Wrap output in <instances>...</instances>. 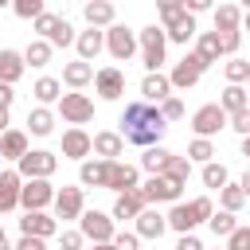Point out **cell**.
<instances>
[{"label": "cell", "mask_w": 250, "mask_h": 250, "mask_svg": "<svg viewBox=\"0 0 250 250\" xmlns=\"http://www.w3.org/2000/svg\"><path fill=\"white\" fill-rule=\"evenodd\" d=\"M164 129H168V125H164L160 109L148 105V102H129L125 113H121V141H129V145L156 148L160 137H164Z\"/></svg>", "instance_id": "obj_1"}, {"label": "cell", "mask_w": 250, "mask_h": 250, "mask_svg": "<svg viewBox=\"0 0 250 250\" xmlns=\"http://www.w3.org/2000/svg\"><path fill=\"white\" fill-rule=\"evenodd\" d=\"M211 211H215L211 199H207V195H195V199H188V203H172L164 219H168V227H172L176 234H191L199 223L211 219Z\"/></svg>", "instance_id": "obj_2"}, {"label": "cell", "mask_w": 250, "mask_h": 250, "mask_svg": "<svg viewBox=\"0 0 250 250\" xmlns=\"http://www.w3.org/2000/svg\"><path fill=\"white\" fill-rule=\"evenodd\" d=\"M137 51H141V62L148 66V74H160L164 66V55H168V39H164V27L148 23L137 31Z\"/></svg>", "instance_id": "obj_3"}, {"label": "cell", "mask_w": 250, "mask_h": 250, "mask_svg": "<svg viewBox=\"0 0 250 250\" xmlns=\"http://www.w3.org/2000/svg\"><path fill=\"white\" fill-rule=\"evenodd\" d=\"M55 168H59V156H55V152H47V148H27V156H23V160H16L20 180H51V176H55Z\"/></svg>", "instance_id": "obj_4"}, {"label": "cell", "mask_w": 250, "mask_h": 250, "mask_svg": "<svg viewBox=\"0 0 250 250\" xmlns=\"http://www.w3.org/2000/svg\"><path fill=\"white\" fill-rule=\"evenodd\" d=\"M59 113H62V121H66L70 129H82V125L94 117V98L82 94V90H70V94L59 98Z\"/></svg>", "instance_id": "obj_5"}, {"label": "cell", "mask_w": 250, "mask_h": 250, "mask_svg": "<svg viewBox=\"0 0 250 250\" xmlns=\"http://www.w3.org/2000/svg\"><path fill=\"white\" fill-rule=\"evenodd\" d=\"M78 234L90 238L94 246H102V242H113L117 227H113V219H109L105 211H82V219H78Z\"/></svg>", "instance_id": "obj_6"}, {"label": "cell", "mask_w": 250, "mask_h": 250, "mask_svg": "<svg viewBox=\"0 0 250 250\" xmlns=\"http://www.w3.org/2000/svg\"><path fill=\"white\" fill-rule=\"evenodd\" d=\"M105 51H109L113 62H129V59L137 55V31H129L125 23L105 27Z\"/></svg>", "instance_id": "obj_7"}, {"label": "cell", "mask_w": 250, "mask_h": 250, "mask_svg": "<svg viewBox=\"0 0 250 250\" xmlns=\"http://www.w3.org/2000/svg\"><path fill=\"white\" fill-rule=\"evenodd\" d=\"M141 195H145V203H184V184H176L168 176H148L141 184Z\"/></svg>", "instance_id": "obj_8"}, {"label": "cell", "mask_w": 250, "mask_h": 250, "mask_svg": "<svg viewBox=\"0 0 250 250\" xmlns=\"http://www.w3.org/2000/svg\"><path fill=\"white\" fill-rule=\"evenodd\" d=\"M191 129H195V137H199V141H211L219 129H227V113L219 109V102L199 105V109L191 113Z\"/></svg>", "instance_id": "obj_9"}, {"label": "cell", "mask_w": 250, "mask_h": 250, "mask_svg": "<svg viewBox=\"0 0 250 250\" xmlns=\"http://www.w3.org/2000/svg\"><path fill=\"white\" fill-rule=\"evenodd\" d=\"M55 203V184L51 180H23L20 188V207L23 211H47Z\"/></svg>", "instance_id": "obj_10"}, {"label": "cell", "mask_w": 250, "mask_h": 250, "mask_svg": "<svg viewBox=\"0 0 250 250\" xmlns=\"http://www.w3.org/2000/svg\"><path fill=\"white\" fill-rule=\"evenodd\" d=\"M203 70H207V62L191 51V55H184L176 66H172V74H168V82H172V90H191L199 78H203Z\"/></svg>", "instance_id": "obj_11"}, {"label": "cell", "mask_w": 250, "mask_h": 250, "mask_svg": "<svg viewBox=\"0 0 250 250\" xmlns=\"http://www.w3.org/2000/svg\"><path fill=\"white\" fill-rule=\"evenodd\" d=\"M82 211H86L82 188H70V184H62V188L55 191V223H59V219H62V223H70V219H82Z\"/></svg>", "instance_id": "obj_12"}, {"label": "cell", "mask_w": 250, "mask_h": 250, "mask_svg": "<svg viewBox=\"0 0 250 250\" xmlns=\"http://www.w3.org/2000/svg\"><path fill=\"white\" fill-rule=\"evenodd\" d=\"M94 90H98V98L117 102L125 94V74L117 66H102V70H94Z\"/></svg>", "instance_id": "obj_13"}, {"label": "cell", "mask_w": 250, "mask_h": 250, "mask_svg": "<svg viewBox=\"0 0 250 250\" xmlns=\"http://www.w3.org/2000/svg\"><path fill=\"white\" fill-rule=\"evenodd\" d=\"M137 188H141V176H137V168H133V164H121V160H113V164H109L105 191H113V195H125V191H137Z\"/></svg>", "instance_id": "obj_14"}, {"label": "cell", "mask_w": 250, "mask_h": 250, "mask_svg": "<svg viewBox=\"0 0 250 250\" xmlns=\"http://www.w3.org/2000/svg\"><path fill=\"white\" fill-rule=\"evenodd\" d=\"M55 230H59V223L47 211H23V219H20V234H27V238H51Z\"/></svg>", "instance_id": "obj_15"}, {"label": "cell", "mask_w": 250, "mask_h": 250, "mask_svg": "<svg viewBox=\"0 0 250 250\" xmlns=\"http://www.w3.org/2000/svg\"><path fill=\"white\" fill-rule=\"evenodd\" d=\"M90 152H94V141H90V133L86 129H66L62 133V156L66 160H90Z\"/></svg>", "instance_id": "obj_16"}, {"label": "cell", "mask_w": 250, "mask_h": 250, "mask_svg": "<svg viewBox=\"0 0 250 250\" xmlns=\"http://www.w3.org/2000/svg\"><path fill=\"white\" fill-rule=\"evenodd\" d=\"M109 164L113 160H82L78 164V184L82 188H105V180H109Z\"/></svg>", "instance_id": "obj_17"}, {"label": "cell", "mask_w": 250, "mask_h": 250, "mask_svg": "<svg viewBox=\"0 0 250 250\" xmlns=\"http://www.w3.org/2000/svg\"><path fill=\"white\" fill-rule=\"evenodd\" d=\"M168 230V219H164V211H156V207H145L141 215H137V238H160Z\"/></svg>", "instance_id": "obj_18"}, {"label": "cell", "mask_w": 250, "mask_h": 250, "mask_svg": "<svg viewBox=\"0 0 250 250\" xmlns=\"http://www.w3.org/2000/svg\"><path fill=\"white\" fill-rule=\"evenodd\" d=\"M82 16H86V23L98 31V27H113L117 23V8L109 4V0H90L86 8H82Z\"/></svg>", "instance_id": "obj_19"}, {"label": "cell", "mask_w": 250, "mask_h": 250, "mask_svg": "<svg viewBox=\"0 0 250 250\" xmlns=\"http://www.w3.org/2000/svg\"><path fill=\"white\" fill-rule=\"evenodd\" d=\"M90 141H94V156H98V160H117L121 148H125L121 133H113V129H102V133H94Z\"/></svg>", "instance_id": "obj_20"}, {"label": "cell", "mask_w": 250, "mask_h": 250, "mask_svg": "<svg viewBox=\"0 0 250 250\" xmlns=\"http://www.w3.org/2000/svg\"><path fill=\"white\" fill-rule=\"evenodd\" d=\"M145 207H148V203H145V195H141V188H137V191H125V195H117V199H113L109 219H121V223H125V219H137Z\"/></svg>", "instance_id": "obj_21"}, {"label": "cell", "mask_w": 250, "mask_h": 250, "mask_svg": "<svg viewBox=\"0 0 250 250\" xmlns=\"http://www.w3.org/2000/svg\"><path fill=\"white\" fill-rule=\"evenodd\" d=\"M195 31H199V27H195V16H188V12L176 16L172 23H164V39H168V43H184V47H188V43L195 39Z\"/></svg>", "instance_id": "obj_22"}, {"label": "cell", "mask_w": 250, "mask_h": 250, "mask_svg": "<svg viewBox=\"0 0 250 250\" xmlns=\"http://www.w3.org/2000/svg\"><path fill=\"white\" fill-rule=\"evenodd\" d=\"M74 51H78V59L82 62H90V59H98L102 51H105V31H78V39H74Z\"/></svg>", "instance_id": "obj_23"}, {"label": "cell", "mask_w": 250, "mask_h": 250, "mask_svg": "<svg viewBox=\"0 0 250 250\" xmlns=\"http://www.w3.org/2000/svg\"><path fill=\"white\" fill-rule=\"evenodd\" d=\"M59 82H66L70 90H82V86L94 82V66L82 62V59H70V62H62V78Z\"/></svg>", "instance_id": "obj_24"}, {"label": "cell", "mask_w": 250, "mask_h": 250, "mask_svg": "<svg viewBox=\"0 0 250 250\" xmlns=\"http://www.w3.org/2000/svg\"><path fill=\"white\" fill-rule=\"evenodd\" d=\"M141 94H145L148 105H160L164 98H172V82H168V74H145V78H141Z\"/></svg>", "instance_id": "obj_25"}, {"label": "cell", "mask_w": 250, "mask_h": 250, "mask_svg": "<svg viewBox=\"0 0 250 250\" xmlns=\"http://www.w3.org/2000/svg\"><path fill=\"white\" fill-rule=\"evenodd\" d=\"M27 70V62H23V51H12V47H4L0 51V82L4 86H12L20 74Z\"/></svg>", "instance_id": "obj_26"}, {"label": "cell", "mask_w": 250, "mask_h": 250, "mask_svg": "<svg viewBox=\"0 0 250 250\" xmlns=\"http://www.w3.org/2000/svg\"><path fill=\"white\" fill-rule=\"evenodd\" d=\"M20 188H23V180H20L16 168H12V172H0V211L20 207Z\"/></svg>", "instance_id": "obj_27"}, {"label": "cell", "mask_w": 250, "mask_h": 250, "mask_svg": "<svg viewBox=\"0 0 250 250\" xmlns=\"http://www.w3.org/2000/svg\"><path fill=\"white\" fill-rule=\"evenodd\" d=\"M23 156H27V133L8 129L0 137V160H23Z\"/></svg>", "instance_id": "obj_28"}, {"label": "cell", "mask_w": 250, "mask_h": 250, "mask_svg": "<svg viewBox=\"0 0 250 250\" xmlns=\"http://www.w3.org/2000/svg\"><path fill=\"white\" fill-rule=\"evenodd\" d=\"M215 16V31H242V8L238 4H219L211 8Z\"/></svg>", "instance_id": "obj_29"}, {"label": "cell", "mask_w": 250, "mask_h": 250, "mask_svg": "<svg viewBox=\"0 0 250 250\" xmlns=\"http://www.w3.org/2000/svg\"><path fill=\"white\" fill-rule=\"evenodd\" d=\"M51 129H55V113H51L47 105H35V109L27 113V133H31V137H51Z\"/></svg>", "instance_id": "obj_30"}, {"label": "cell", "mask_w": 250, "mask_h": 250, "mask_svg": "<svg viewBox=\"0 0 250 250\" xmlns=\"http://www.w3.org/2000/svg\"><path fill=\"white\" fill-rule=\"evenodd\" d=\"M51 51H55V47H51L47 39H31V43L23 47V62L35 66V70H43V66L51 62Z\"/></svg>", "instance_id": "obj_31"}, {"label": "cell", "mask_w": 250, "mask_h": 250, "mask_svg": "<svg viewBox=\"0 0 250 250\" xmlns=\"http://www.w3.org/2000/svg\"><path fill=\"white\" fill-rule=\"evenodd\" d=\"M31 94H35V102H39V105H51V102H59V98H62V82H59V78H51V74H43V78L31 86Z\"/></svg>", "instance_id": "obj_32"}, {"label": "cell", "mask_w": 250, "mask_h": 250, "mask_svg": "<svg viewBox=\"0 0 250 250\" xmlns=\"http://www.w3.org/2000/svg\"><path fill=\"white\" fill-rule=\"evenodd\" d=\"M195 55H199L207 66L219 62V55H223V51H219V35H215V31H199V35H195Z\"/></svg>", "instance_id": "obj_33"}, {"label": "cell", "mask_w": 250, "mask_h": 250, "mask_svg": "<svg viewBox=\"0 0 250 250\" xmlns=\"http://www.w3.org/2000/svg\"><path fill=\"white\" fill-rule=\"evenodd\" d=\"M219 109L230 117V113H238V109H250V102H246V90L242 86H227L223 94H219Z\"/></svg>", "instance_id": "obj_34"}, {"label": "cell", "mask_w": 250, "mask_h": 250, "mask_svg": "<svg viewBox=\"0 0 250 250\" xmlns=\"http://www.w3.org/2000/svg\"><path fill=\"white\" fill-rule=\"evenodd\" d=\"M168 160H172V152H168L164 145H156V148H145V156H141V168H145L148 176H160Z\"/></svg>", "instance_id": "obj_35"}, {"label": "cell", "mask_w": 250, "mask_h": 250, "mask_svg": "<svg viewBox=\"0 0 250 250\" xmlns=\"http://www.w3.org/2000/svg\"><path fill=\"white\" fill-rule=\"evenodd\" d=\"M223 74H227V86H242V82L250 78V62L234 55V59H227V62H223Z\"/></svg>", "instance_id": "obj_36"}, {"label": "cell", "mask_w": 250, "mask_h": 250, "mask_svg": "<svg viewBox=\"0 0 250 250\" xmlns=\"http://www.w3.org/2000/svg\"><path fill=\"white\" fill-rule=\"evenodd\" d=\"M203 184L207 188H215V191H223L227 184H230V176H227V164H219V160H211V164H203Z\"/></svg>", "instance_id": "obj_37"}, {"label": "cell", "mask_w": 250, "mask_h": 250, "mask_svg": "<svg viewBox=\"0 0 250 250\" xmlns=\"http://www.w3.org/2000/svg\"><path fill=\"white\" fill-rule=\"evenodd\" d=\"M219 203H223V211H230V215H238V211L246 207V191H242L238 184H227V188L219 191Z\"/></svg>", "instance_id": "obj_38"}, {"label": "cell", "mask_w": 250, "mask_h": 250, "mask_svg": "<svg viewBox=\"0 0 250 250\" xmlns=\"http://www.w3.org/2000/svg\"><path fill=\"white\" fill-rule=\"evenodd\" d=\"M207 227H211V234H215V238H230V230L238 227V219H234L230 211H211Z\"/></svg>", "instance_id": "obj_39"}, {"label": "cell", "mask_w": 250, "mask_h": 250, "mask_svg": "<svg viewBox=\"0 0 250 250\" xmlns=\"http://www.w3.org/2000/svg\"><path fill=\"white\" fill-rule=\"evenodd\" d=\"M160 176H168V180H176V184H188V176H191V160L172 152V160L164 164V172H160Z\"/></svg>", "instance_id": "obj_40"}, {"label": "cell", "mask_w": 250, "mask_h": 250, "mask_svg": "<svg viewBox=\"0 0 250 250\" xmlns=\"http://www.w3.org/2000/svg\"><path fill=\"white\" fill-rule=\"evenodd\" d=\"M188 160H195V164H211V160H215V145L195 137V141L188 145Z\"/></svg>", "instance_id": "obj_41"}, {"label": "cell", "mask_w": 250, "mask_h": 250, "mask_svg": "<svg viewBox=\"0 0 250 250\" xmlns=\"http://www.w3.org/2000/svg\"><path fill=\"white\" fill-rule=\"evenodd\" d=\"M12 12H16L20 20H31V23H35L47 8H43V0H16V4H12Z\"/></svg>", "instance_id": "obj_42"}, {"label": "cell", "mask_w": 250, "mask_h": 250, "mask_svg": "<svg viewBox=\"0 0 250 250\" xmlns=\"http://www.w3.org/2000/svg\"><path fill=\"white\" fill-rule=\"evenodd\" d=\"M78 39V31L70 27V20H59V27H55V35H51V47H70Z\"/></svg>", "instance_id": "obj_43"}, {"label": "cell", "mask_w": 250, "mask_h": 250, "mask_svg": "<svg viewBox=\"0 0 250 250\" xmlns=\"http://www.w3.org/2000/svg\"><path fill=\"white\" fill-rule=\"evenodd\" d=\"M156 109H160V117H164V125H168V121H180V117H184V102H180L176 94H172V98H164V102H160Z\"/></svg>", "instance_id": "obj_44"}, {"label": "cell", "mask_w": 250, "mask_h": 250, "mask_svg": "<svg viewBox=\"0 0 250 250\" xmlns=\"http://www.w3.org/2000/svg\"><path fill=\"white\" fill-rule=\"evenodd\" d=\"M59 20H62V16H55V12H43V16L35 20V31H39V39H47V43H51V35H55Z\"/></svg>", "instance_id": "obj_45"}, {"label": "cell", "mask_w": 250, "mask_h": 250, "mask_svg": "<svg viewBox=\"0 0 250 250\" xmlns=\"http://www.w3.org/2000/svg\"><path fill=\"white\" fill-rule=\"evenodd\" d=\"M219 35V51L227 55V59H234V51H238V43H242V31H215Z\"/></svg>", "instance_id": "obj_46"}, {"label": "cell", "mask_w": 250, "mask_h": 250, "mask_svg": "<svg viewBox=\"0 0 250 250\" xmlns=\"http://www.w3.org/2000/svg\"><path fill=\"white\" fill-rule=\"evenodd\" d=\"M223 250H250V227H242V223H238V227L230 230V238H227V246H223Z\"/></svg>", "instance_id": "obj_47"}, {"label": "cell", "mask_w": 250, "mask_h": 250, "mask_svg": "<svg viewBox=\"0 0 250 250\" xmlns=\"http://www.w3.org/2000/svg\"><path fill=\"white\" fill-rule=\"evenodd\" d=\"M160 23H172L176 16H184V0H160Z\"/></svg>", "instance_id": "obj_48"}, {"label": "cell", "mask_w": 250, "mask_h": 250, "mask_svg": "<svg viewBox=\"0 0 250 250\" xmlns=\"http://www.w3.org/2000/svg\"><path fill=\"white\" fill-rule=\"evenodd\" d=\"M227 129H234V133L250 137V109H238V113H230V117H227Z\"/></svg>", "instance_id": "obj_49"}, {"label": "cell", "mask_w": 250, "mask_h": 250, "mask_svg": "<svg viewBox=\"0 0 250 250\" xmlns=\"http://www.w3.org/2000/svg\"><path fill=\"white\" fill-rule=\"evenodd\" d=\"M109 246H113V250H141V238H137L133 230H117Z\"/></svg>", "instance_id": "obj_50"}, {"label": "cell", "mask_w": 250, "mask_h": 250, "mask_svg": "<svg viewBox=\"0 0 250 250\" xmlns=\"http://www.w3.org/2000/svg\"><path fill=\"white\" fill-rule=\"evenodd\" d=\"M82 242H86V238H82L78 230H62V234H59V250H82Z\"/></svg>", "instance_id": "obj_51"}, {"label": "cell", "mask_w": 250, "mask_h": 250, "mask_svg": "<svg viewBox=\"0 0 250 250\" xmlns=\"http://www.w3.org/2000/svg\"><path fill=\"white\" fill-rule=\"evenodd\" d=\"M12 250H47V242H43V238H27V234H20V242H16Z\"/></svg>", "instance_id": "obj_52"}, {"label": "cell", "mask_w": 250, "mask_h": 250, "mask_svg": "<svg viewBox=\"0 0 250 250\" xmlns=\"http://www.w3.org/2000/svg\"><path fill=\"white\" fill-rule=\"evenodd\" d=\"M211 8V0H184V12L188 16H199V12H207Z\"/></svg>", "instance_id": "obj_53"}, {"label": "cell", "mask_w": 250, "mask_h": 250, "mask_svg": "<svg viewBox=\"0 0 250 250\" xmlns=\"http://www.w3.org/2000/svg\"><path fill=\"white\" fill-rule=\"evenodd\" d=\"M176 250H203V242H199L195 234H180V242H176Z\"/></svg>", "instance_id": "obj_54"}, {"label": "cell", "mask_w": 250, "mask_h": 250, "mask_svg": "<svg viewBox=\"0 0 250 250\" xmlns=\"http://www.w3.org/2000/svg\"><path fill=\"white\" fill-rule=\"evenodd\" d=\"M12 102H16V90L0 82V109H12Z\"/></svg>", "instance_id": "obj_55"}, {"label": "cell", "mask_w": 250, "mask_h": 250, "mask_svg": "<svg viewBox=\"0 0 250 250\" xmlns=\"http://www.w3.org/2000/svg\"><path fill=\"white\" fill-rule=\"evenodd\" d=\"M238 188H242V191H246V199H250V168L242 172V180H238Z\"/></svg>", "instance_id": "obj_56"}, {"label": "cell", "mask_w": 250, "mask_h": 250, "mask_svg": "<svg viewBox=\"0 0 250 250\" xmlns=\"http://www.w3.org/2000/svg\"><path fill=\"white\" fill-rule=\"evenodd\" d=\"M8 133V109H0V137Z\"/></svg>", "instance_id": "obj_57"}, {"label": "cell", "mask_w": 250, "mask_h": 250, "mask_svg": "<svg viewBox=\"0 0 250 250\" xmlns=\"http://www.w3.org/2000/svg\"><path fill=\"white\" fill-rule=\"evenodd\" d=\"M242 156L250 160V137H242Z\"/></svg>", "instance_id": "obj_58"}, {"label": "cell", "mask_w": 250, "mask_h": 250, "mask_svg": "<svg viewBox=\"0 0 250 250\" xmlns=\"http://www.w3.org/2000/svg\"><path fill=\"white\" fill-rule=\"evenodd\" d=\"M0 250H12V242H8V234L0 230Z\"/></svg>", "instance_id": "obj_59"}, {"label": "cell", "mask_w": 250, "mask_h": 250, "mask_svg": "<svg viewBox=\"0 0 250 250\" xmlns=\"http://www.w3.org/2000/svg\"><path fill=\"white\" fill-rule=\"evenodd\" d=\"M242 31H250V12H242Z\"/></svg>", "instance_id": "obj_60"}, {"label": "cell", "mask_w": 250, "mask_h": 250, "mask_svg": "<svg viewBox=\"0 0 250 250\" xmlns=\"http://www.w3.org/2000/svg\"><path fill=\"white\" fill-rule=\"evenodd\" d=\"M90 250H113V246H109V242H102V246H90Z\"/></svg>", "instance_id": "obj_61"}, {"label": "cell", "mask_w": 250, "mask_h": 250, "mask_svg": "<svg viewBox=\"0 0 250 250\" xmlns=\"http://www.w3.org/2000/svg\"><path fill=\"white\" fill-rule=\"evenodd\" d=\"M246 62H250V59H246Z\"/></svg>", "instance_id": "obj_62"}]
</instances>
